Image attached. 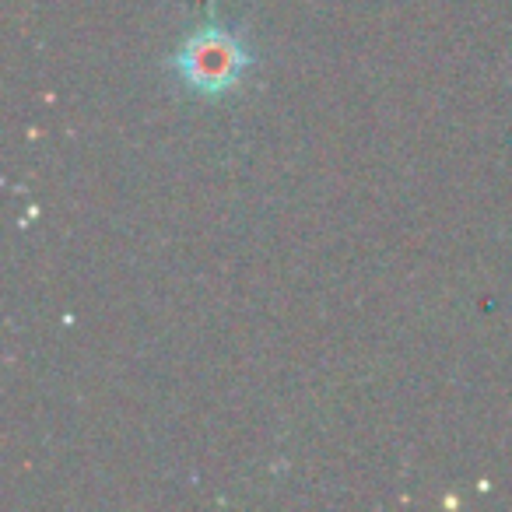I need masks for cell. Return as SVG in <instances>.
Here are the masks:
<instances>
[{
  "instance_id": "cell-1",
  "label": "cell",
  "mask_w": 512,
  "mask_h": 512,
  "mask_svg": "<svg viewBox=\"0 0 512 512\" xmlns=\"http://www.w3.org/2000/svg\"><path fill=\"white\" fill-rule=\"evenodd\" d=\"M172 71L179 74L193 95H207L218 99L228 95L249 71V50L239 36L218 22L200 25L197 32L183 39V46L172 57Z\"/></svg>"
}]
</instances>
